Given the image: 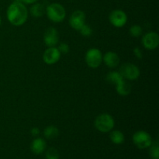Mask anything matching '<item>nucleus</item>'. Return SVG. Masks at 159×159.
Listing matches in <instances>:
<instances>
[{"label": "nucleus", "instance_id": "412c9836", "mask_svg": "<svg viewBox=\"0 0 159 159\" xmlns=\"http://www.w3.org/2000/svg\"><path fill=\"white\" fill-rule=\"evenodd\" d=\"M79 31H80L81 34L82 36H84V37H89L93 34V30H92V28L86 24H84L81 27V29L79 30Z\"/></svg>", "mask_w": 159, "mask_h": 159}, {"label": "nucleus", "instance_id": "7ed1b4c3", "mask_svg": "<svg viewBox=\"0 0 159 159\" xmlns=\"http://www.w3.org/2000/svg\"><path fill=\"white\" fill-rule=\"evenodd\" d=\"M47 16L51 21L54 23H61L66 16V11L60 3L54 2L48 5L45 9Z\"/></svg>", "mask_w": 159, "mask_h": 159}, {"label": "nucleus", "instance_id": "4468645a", "mask_svg": "<svg viewBox=\"0 0 159 159\" xmlns=\"http://www.w3.org/2000/svg\"><path fill=\"white\" fill-rule=\"evenodd\" d=\"M47 148V143L44 139L41 138H35L32 141L30 145V149L32 152L35 155H40L43 153Z\"/></svg>", "mask_w": 159, "mask_h": 159}, {"label": "nucleus", "instance_id": "f257e3e1", "mask_svg": "<svg viewBox=\"0 0 159 159\" xmlns=\"http://www.w3.org/2000/svg\"><path fill=\"white\" fill-rule=\"evenodd\" d=\"M6 16L11 24L16 26H22L27 20V8L23 2L14 1L8 7Z\"/></svg>", "mask_w": 159, "mask_h": 159}, {"label": "nucleus", "instance_id": "2eb2a0df", "mask_svg": "<svg viewBox=\"0 0 159 159\" xmlns=\"http://www.w3.org/2000/svg\"><path fill=\"white\" fill-rule=\"evenodd\" d=\"M110 138L112 142L115 144H121L124 142V134L118 130H114L111 131L110 134Z\"/></svg>", "mask_w": 159, "mask_h": 159}, {"label": "nucleus", "instance_id": "4be33fe9", "mask_svg": "<svg viewBox=\"0 0 159 159\" xmlns=\"http://www.w3.org/2000/svg\"><path fill=\"white\" fill-rule=\"evenodd\" d=\"M61 54H68L69 51V46L66 43H61L57 48Z\"/></svg>", "mask_w": 159, "mask_h": 159}, {"label": "nucleus", "instance_id": "39448f33", "mask_svg": "<svg viewBox=\"0 0 159 159\" xmlns=\"http://www.w3.org/2000/svg\"><path fill=\"white\" fill-rule=\"evenodd\" d=\"M132 140L134 145L139 149L148 148L154 142L150 134L144 130H138L134 134Z\"/></svg>", "mask_w": 159, "mask_h": 159}, {"label": "nucleus", "instance_id": "20e7f679", "mask_svg": "<svg viewBox=\"0 0 159 159\" xmlns=\"http://www.w3.org/2000/svg\"><path fill=\"white\" fill-rule=\"evenodd\" d=\"M94 124L97 130L102 133H108L113 130L115 123L111 115L108 113H102L96 118Z\"/></svg>", "mask_w": 159, "mask_h": 159}, {"label": "nucleus", "instance_id": "9d476101", "mask_svg": "<svg viewBox=\"0 0 159 159\" xmlns=\"http://www.w3.org/2000/svg\"><path fill=\"white\" fill-rule=\"evenodd\" d=\"M70 26L76 30H79L85 24V14L82 10H75L69 19Z\"/></svg>", "mask_w": 159, "mask_h": 159}, {"label": "nucleus", "instance_id": "1a4fd4ad", "mask_svg": "<svg viewBox=\"0 0 159 159\" xmlns=\"http://www.w3.org/2000/svg\"><path fill=\"white\" fill-rule=\"evenodd\" d=\"M142 44L149 51L155 50L159 45V36L155 32H148L142 37Z\"/></svg>", "mask_w": 159, "mask_h": 159}, {"label": "nucleus", "instance_id": "423d86ee", "mask_svg": "<svg viewBox=\"0 0 159 159\" xmlns=\"http://www.w3.org/2000/svg\"><path fill=\"white\" fill-rule=\"evenodd\" d=\"M119 72L123 78L127 81L136 80L139 78L141 74L138 67L132 63H125L121 65Z\"/></svg>", "mask_w": 159, "mask_h": 159}, {"label": "nucleus", "instance_id": "6ab92c4d", "mask_svg": "<svg viewBox=\"0 0 159 159\" xmlns=\"http://www.w3.org/2000/svg\"><path fill=\"white\" fill-rule=\"evenodd\" d=\"M150 157L152 159H159V148L158 142L152 143L150 146Z\"/></svg>", "mask_w": 159, "mask_h": 159}, {"label": "nucleus", "instance_id": "f3484780", "mask_svg": "<svg viewBox=\"0 0 159 159\" xmlns=\"http://www.w3.org/2000/svg\"><path fill=\"white\" fill-rule=\"evenodd\" d=\"M43 134L47 139H54L59 135V130L55 126H48L44 129Z\"/></svg>", "mask_w": 159, "mask_h": 159}, {"label": "nucleus", "instance_id": "9b49d317", "mask_svg": "<svg viewBox=\"0 0 159 159\" xmlns=\"http://www.w3.org/2000/svg\"><path fill=\"white\" fill-rule=\"evenodd\" d=\"M61 53L57 48L51 47L44 51L43 55V60L47 65H54L57 63L61 58Z\"/></svg>", "mask_w": 159, "mask_h": 159}, {"label": "nucleus", "instance_id": "5701e85b", "mask_svg": "<svg viewBox=\"0 0 159 159\" xmlns=\"http://www.w3.org/2000/svg\"><path fill=\"white\" fill-rule=\"evenodd\" d=\"M134 54L138 59H141L143 57L142 51H141V50L139 48H135L134 49Z\"/></svg>", "mask_w": 159, "mask_h": 159}, {"label": "nucleus", "instance_id": "f03ea898", "mask_svg": "<svg viewBox=\"0 0 159 159\" xmlns=\"http://www.w3.org/2000/svg\"><path fill=\"white\" fill-rule=\"evenodd\" d=\"M107 81L116 85V93L120 96H127L131 92V86L128 81L123 78L119 71H111L107 74Z\"/></svg>", "mask_w": 159, "mask_h": 159}, {"label": "nucleus", "instance_id": "aec40b11", "mask_svg": "<svg viewBox=\"0 0 159 159\" xmlns=\"http://www.w3.org/2000/svg\"><path fill=\"white\" fill-rule=\"evenodd\" d=\"M142 27L139 25H133L130 28V34L133 37H139L142 34Z\"/></svg>", "mask_w": 159, "mask_h": 159}, {"label": "nucleus", "instance_id": "dca6fc26", "mask_svg": "<svg viewBox=\"0 0 159 159\" xmlns=\"http://www.w3.org/2000/svg\"><path fill=\"white\" fill-rule=\"evenodd\" d=\"M45 9H46L44 8L43 4L35 2L31 6L30 11V13L33 16L39 18V17L42 16L43 15V13L45 12Z\"/></svg>", "mask_w": 159, "mask_h": 159}, {"label": "nucleus", "instance_id": "f8f14e48", "mask_svg": "<svg viewBox=\"0 0 159 159\" xmlns=\"http://www.w3.org/2000/svg\"><path fill=\"white\" fill-rule=\"evenodd\" d=\"M58 32L55 28L50 27L46 30L43 35V41L46 46H48V48L55 47L58 42Z\"/></svg>", "mask_w": 159, "mask_h": 159}, {"label": "nucleus", "instance_id": "393cba45", "mask_svg": "<svg viewBox=\"0 0 159 159\" xmlns=\"http://www.w3.org/2000/svg\"><path fill=\"white\" fill-rule=\"evenodd\" d=\"M38 0H21V2H23V4H34V3L37 2Z\"/></svg>", "mask_w": 159, "mask_h": 159}, {"label": "nucleus", "instance_id": "0eeeda50", "mask_svg": "<svg viewBox=\"0 0 159 159\" xmlns=\"http://www.w3.org/2000/svg\"><path fill=\"white\" fill-rule=\"evenodd\" d=\"M85 62L91 68H97L102 61V54L97 48H91L85 54Z\"/></svg>", "mask_w": 159, "mask_h": 159}, {"label": "nucleus", "instance_id": "b1692460", "mask_svg": "<svg viewBox=\"0 0 159 159\" xmlns=\"http://www.w3.org/2000/svg\"><path fill=\"white\" fill-rule=\"evenodd\" d=\"M30 133L34 137H37L40 134V130L38 127H33L30 130Z\"/></svg>", "mask_w": 159, "mask_h": 159}, {"label": "nucleus", "instance_id": "a211bd4d", "mask_svg": "<svg viewBox=\"0 0 159 159\" xmlns=\"http://www.w3.org/2000/svg\"><path fill=\"white\" fill-rule=\"evenodd\" d=\"M45 159H60V154L54 148H50L45 153Z\"/></svg>", "mask_w": 159, "mask_h": 159}, {"label": "nucleus", "instance_id": "a878e982", "mask_svg": "<svg viewBox=\"0 0 159 159\" xmlns=\"http://www.w3.org/2000/svg\"><path fill=\"white\" fill-rule=\"evenodd\" d=\"M0 26H1V17H0Z\"/></svg>", "mask_w": 159, "mask_h": 159}, {"label": "nucleus", "instance_id": "ddd939ff", "mask_svg": "<svg viewBox=\"0 0 159 159\" xmlns=\"http://www.w3.org/2000/svg\"><path fill=\"white\" fill-rule=\"evenodd\" d=\"M102 61L108 68H115L119 65L120 57L116 53L109 51L102 56Z\"/></svg>", "mask_w": 159, "mask_h": 159}, {"label": "nucleus", "instance_id": "6e6552de", "mask_svg": "<svg viewBox=\"0 0 159 159\" xmlns=\"http://www.w3.org/2000/svg\"><path fill=\"white\" fill-rule=\"evenodd\" d=\"M110 23L115 27H123L127 22V16L121 9H115L109 16Z\"/></svg>", "mask_w": 159, "mask_h": 159}]
</instances>
